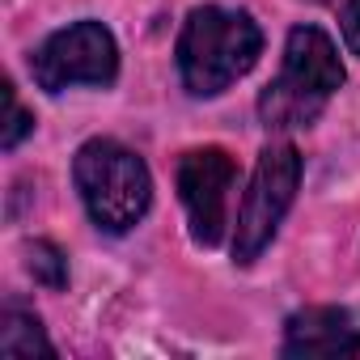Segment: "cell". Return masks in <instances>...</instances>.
Here are the masks:
<instances>
[{
	"label": "cell",
	"mask_w": 360,
	"mask_h": 360,
	"mask_svg": "<svg viewBox=\"0 0 360 360\" xmlns=\"http://www.w3.org/2000/svg\"><path fill=\"white\" fill-rule=\"evenodd\" d=\"M259 51L263 30L250 13L204 5L183 22V34H178V77L187 94L217 98L259 64Z\"/></svg>",
	"instance_id": "6da1fadb"
},
{
	"label": "cell",
	"mask_w": 360,
	"mask_h": 360,
	"mask_svg": "<svg viewBox=\"0 0 360 360\" xmlns=\"http://www.w3.org/2000/svg\"><path fill=\"white\" fill-rule=\"evenodd\" d=\"M343 85V64L326 30L297 26L284 43V68L259 98V119L267 131L305 127L322 115L326 98Z\"/></svg>",
	"instance_id": "7a4b0ae2"
},
{
	"label": "cell",
	"mask_w": 360,
	"mask_h": 360,
	"mask_svg": "<svg viewBox=\"0 0 360 360\" xmlns=\"http://www.w3.org/2000/svg\"><path fill=\"white\" fill-rule=\"evenodd\" d=\"M77 191L85 200V212L106 233H127L153 204V178L148 165L123 148L119 140H89L77 148L72 161Z\"/></svg>",
	"instance_id": "3957f363"
},
{
	"label": "cell",
	"mask_w": 360,
	"mask_h": 360,
	"mask_svg": "<svg viewBox=\"0 0 360 360\" xmlns=\"http://www.w3.org/2000/svg\"><path fill=\"white\" fill-rule=\"evenodd\" d=\"M297 183H301V153L292 144H267L255 161V174H250V187L242 195V208H238V233H233V263H255L280 221L288 217L292 200H297Z\"/></svg>",
	"instance_id": "277c9868"
},
{
	"label": "cell",
	"mask_w": 360,
	"mask_h": 360,
	"mask_svg": "<svg viewBox=\"0 0 360 360\" xmlns=\"http://www.w3.org/2000/svg\"><path fill=\"white\" fill-rule=\"evenodd\" d=\"M30 72L47 94H64L72 85H110L119 77L115 34L102 22H77L68 30H56L30 56Z\"/></svg>",
	"instance_id": "5b68a950"
},
{
	"label": "cell",
	"mask_w": 360,
	"mask_h": 360,
	"mask_svg": "<svg viewBox=\"0 0 360 360\" xmlns=\"http://www.w3.org/2000/svg\"><path fill=\"white\" fill-rule=\"evenodd\" d=\"M233 157L225 148H191L178 161V200L187 208L191 238L200 246H217L225 238L229 187H233Z\"/></svg>",
	"instance_id": "8992f818"
},
{
	"label": "cell",
	"mask_w": 360,
	"mask_h": 360,
	"mask_svg": "<svg viewBox=\"0 0 360 360\" xmlns=\"http://www.w3.org/2000/svg\"><path fill=\"white\" fill-rule=\"evenodd\" d=\"M284 356H360V335L335 305H309L284 326Z\"/></svg>",
	"instance_id": "52a82bcc"
},
{
	"label": "cell",
	"mask_w": 360,
	"mask_h": 360,
	"mask_svg": "<svg viewBox=\"0 0 360 360\" xmlns=\"http://www.w3.org/2000/svg\"><path fill=\"white\" fill-rule=\"evenodd\" d=\"M0 352L13 356V360H34V356H51V339L43 335V322L34 314H22V309H5L0 318Z\"/></svg>",
	"instance_id": "ba28073f"
},
{
	"label": "cell",
	"mask_w": 360,
	"mask_h": 360,
	"mask_svg": "<svg viewBox=\"0 0 360 360\" xmlns=\"http://www.w3.org/2000/svg\"><path fill=\"white\" fill-rule=\"evenodd\" d=\"M26 271L51 292H60L68 284V259H64V250L56 242H30L26 246Z\"/></svg>",
	"instance_id": "9c48e42d"
},
{
	"label": "cell",
	"mask_w": 360,
	"mask_h": 360,
	"mask_svg": "<svg viewBox=\"0 0 360 360\" xmlns=\"http://www.w3.org/2000/svg\"><path fill=\"white\" fill-rule=\"evenodd\" d=\"M5 102H9V119H5V131H0V144L13 153V148L22 144V136H26V131H34V119L22 110V102H18L13 85H5Z\"/></svg>",
	"instance_id": "30bf717a"
},
{
	"label": "cell",
	"mask_w": 360,
	"mask_h": 360,
	"mask_svg": "<svg viewBox=\"0 0 360 360\" xmlns=\"http://www.w3.org/2000/svg\"><path fill=\"white\" fill-rule=\"evenodd\" d=\"M343 39L360 56V0H347V5H343Z\"/></svg>",
	"instance_id": "8fae6325"
}]
</instances>
